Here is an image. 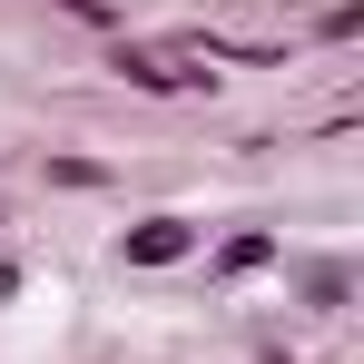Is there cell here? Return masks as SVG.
Instances as JSON below:
<instances>
[{"mask_svg": "<svg viewBox=\"0 0 364 364\" xmlns=\"http://www.w3.org/2000/svg\"><path fill=\"white\" fill-rule=\"evenodd\" d=\"M178 246H187V227H138L128 256H148V266H158V256H178Z\"/></svg>", "mask_w": 364, "mask_h": 364, "instance_id": "obj_1", "label": "cell"}]
</instances>
